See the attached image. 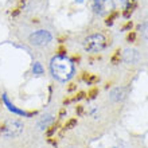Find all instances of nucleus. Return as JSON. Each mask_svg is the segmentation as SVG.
Here are the masks:
<instances>
[{"mask_svg": "<svg viewBox=\"0 0 148 148\" xmlns=\"http://www.w3.org/2000/svg\"><path fill=\"white\" fill-rule=\"evenodd\" d=\"M123 59L128 65H132L137 61V51L136 50H125L124 51V55H123Z\"/></svg>", "mask_w": 148, "mask_h": 148, "instance_id": "423d86ee", "label": "nucleus"}, {"mask_svg": "<svg viewBox=\"0 0 148 148\" xmlns=\"http://www.w3.org/2000/svg\"><path fill=\"white\" fill-rule=\"evenodd\" d=\"M127 40H128L129 43H133L135 42V40H136V32L135 31H131L128 34V35H127Z\"/></svg>", "mask_w": 148, "mask_h": 148, "instance_id": "2eb2a0df", "label": "nucleus"}, {"mask_svg": "<svg viewBox=\"0 0 148 148\" xmlns=\"http://www.w3.org/2000/svg\"><path fill=\"white\" fill-rule=\"evenodd\" d=\"M93 10L98 15L110 14L114 10V3H113V0H94Z\"/></svg>", "mask_w": 148, "mask_h": 148, "instance_id": "20e7f679", "label": "nucleus"}, {"mask_svg": "<svg viewBox=\"0 0 148 148\" xmlns=\"http://www.w3.org/2000/svg\"><path fill=\"white\" fill-rule=\"evenodd\" d=\"M106 47V38L102 34H92L84 40V49L88 53H98Z\"/></svg>", "mask_w": 148, "mask_h": 148, "instance_id": "f03ea898", "label": "nucleus"}, {"mask_svg": "<svg viewBox=\"0 0 148 148\" xmlns=\"http://www.w3.org/2000/svg\"><path fill=\"white\" fill-rule=\"evenodd\" d=\"M51 40H53V36L46 30H38V31L32 32L30 35V38H28V42L31 43L32 46H38V47L46 46Z\"/></svg>", "mask_w": 148, "mask_h": 148, "instance_id": "7ed1b4c3", "label": "nucleus"}, {"mask_svg": "<svg viewBox=\"0 0 148 148\" xmlns=\"http://www.w3.org/2000/svg\"><path fill=\"white\" fill-rule=\"evenodd\" d=\"M84 79H85L88 84H94V82L98 81V77L97 75H94V74H90V73H85V75H84Z\"/></svg>", "mask_w": 148, "mask_h": 148, "instance_id": "9b49d317", "label": "nucleus"}, {"mask_svg": "<svg viewBox=\"0 0 148 148\" xmlns=\"http://www.w3.org/2000/svg\"><path fill=\"white\" fill-rule=\"evenodd\" d=\"M125 97V89L124 88H116L114 90H112L110 93V98L113 101H120V100H124Z\"/></svg>", "mask_w": 148, "mask_h": 148, "instance_id": "0eeeda50", "label": "nucleus"}, {"mask_svg": "<svg viewBox=\"0 0 148 148\" xmlns=\"http://www.w3.org/2000/svg\"><path fill=\"white\" fill-rule=\"evenodd\" d=\"M135 8H136V0H128L127 8H125V11H124V16H125V18H129V16H131V14L135 11Z\"/></svg>", "mask_w": 148, "mask_h": 148, "instance_id": "1a4fd4ad", "label": "nucleus"}, {"mask_svg": "<svg viewBox=\"0 0 148 148\" xmlns=\"http://www.w3.org/2000/svg\"><path fill=\"white\" fill-rule=\"evenodd\" d=\"M97 94H98V89H92V90H90V93H89V97L90 98H94Z\"/></svg>", "mask_w": 148, "mask_h": 148, "instance_id": "dca6fc26", "label": "nucleus"}, {"mask_svg": "<svg viewBox=\"0 0 148 148\" xmlns=\"http://www.w3.org/2000/svg\"><path fill=\"white\" fill-rule=\"evenodd\" d=\"M51 73L59 81H69L74 74V65L70 59H67L63 55H57L51 59L50 63Z\"/></svg>", "mask_w": 148, "mask_h": 148, "instance_id": "f257e3e1", "label": "nucleus"}, {"mask_svg": "<svg viewBox=\"0 0 148 148\" xmlns=\"http://www.w3.org/2000/svg\"><path fill=\"white\" fill-rule=\"evenodd\" d=\"M23 131V124L20 123V121H11V123H8L3 129V135L5 137H16L19 136L20 133Z\"/></svg>", "mask_w": 148, "mask_h": 148, "instance_id": "39448f33", "label": "nucleus"}, {"mask_svg": "<svg viewBox=\"0 0 148 148\" xmlns=\"http://www.w3.org/2000/svg\"><path fill=\"white\" fill-rule=\"evenodd\" d=\"M75 125H77V119H70V120L65 124V128H66V129H71L73 127H75Z\"/></svg>", "mask_w": 148, "mask_h": 148, "instance_id": "4468645a", "label": "nucleus"}, {"mask_svg": "<svg viewBox=\"0 0 148 148\" xmlns=\"http://www.w3.org/2000/svg\"><path fill=\"white\" fill-rule=\"evenodd\" d=\"M121 59H123V57H121V51L120 50H116V51H114V54L110 57V62H112L113 65H117V63H120Z\"/></svg>", "mask_w": 148, "mask_h": 148, "instance_id": "9d476101", "label": "nucleus"}, {"mask_svg": "<svg viewBox=\"0 0 148 148\" xmlns=\"http://www.w3.org/2000/svg\"><path fill=\"white\" fill-rule=\"evenodd\" d=\"M78 113H82V106H78Z\"/></svg>", "mask_w": 148, "mask_h": 148, "instance_id": "a211bd4d", "label": "nucleus"}, {"mask_svg": "<svg viewBox=\"0 0 148 148\" xmlns=\"http://www.w3.org/2000/svg\"><path fill=\"white\" fill-rule=\"evenodd\" d=\"M3 100H4V102H5V105H7V108H8L10 110H11V112L16 113V114H26V116H27V113H24L23 110L18 109V108H16V106L14 105V104H11V102L8 101V98H7V96H5V94L3 96Z\"/></svg>", "mask_w": 148, "mask_h": 148, "instance_id": "6e6552de", "label": "nucleus"}, {"mask_svg": "<svg viewBox=\"0 0 148 148\" xmlns=\"http://www.w3.org/2000/svg\"><path fill=\"white\" fill-rule=\"evenodd\" d=\"M131 28H132V22H128V23H127L124 27H123V30L125 31V30H131Z\"/></svg>", "mask_w": 148, "mask_h": 148, "instance_id": "f3484780", "label": "nucleus"}, {"mask_svg": "<svg viewBox=\"0 0 148 148\" xmlns=\"http://www.w3.org/2000/svg\"><path fill=\"white\" fill-rule=\"evenodd\" d=\"M117 16H119V12H112V15H110V16H108V18H106L105 23L108 24V26H110V24H113V20L116 19Z\"/></svg>", "mask_w": 148, "mask_h": 148, "instance_id": "ddd939ff", "label": "nucleus"}, {"mask_svg": "<svg viewBox=\"0 0 148 148\" xmlns=\"http://www.w3.org/2000/svg\"><path fill=\"white\" fill-rule=\"evenodd\" d=\"M32 73L36 74V75H40V74H43V67H42V65H40L39 62L34 63V66H32Z\"/></svg>", "mask_w": 148, "mask_h": 148, "instance_id": "f8f14e48", "label": "nucleus"}]
</instances>
